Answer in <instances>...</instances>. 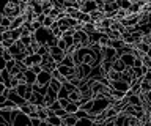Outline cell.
I'll return each mask as SVG.
<instances>
[{
  "label": "cell",
  "instance_id": "obj_9",
  "mask_svg": "<svg viewBox=\"0 0 151 126\" xmlns=\"http://www.w3.org/2000/svg\"><path fill=\"white\" fill-rule=\"evenodd\" d=\"M79 125V117L76 114H68L63 118V126H76Z\"/></svg>",
  "mask_w": 151,
  "mask_h": 126
},
{
  "label": "cell",
  "instance_id": "obj_12",
  "mask_svg": "<svg viewBox=\"0 0 151 126\" xmlns=\"http://www.w3.org/2000/svg\"><path fill=\"white\" fill-rule=\"evenodd\" d=\"M36 81H38V74L28 68L27 71H25V82L30 84V85H33V84H36Z\"/></svg>",
  "mask_w": 151,
  "mask_h": 126
},
{
  "label": "cell",
  "instance_id": "obj_37",
  "mask_svg": "<svg viewBox=\"0 0 151 126\" xmlns=\"http://www.w3.org/2000/svg\"><path fill=\"white\" fill-rule=\"evenodd\" d=\"M60 107H61V104H60V101L57 99V101L54 102V104L50 106V109H52V110H57V109H60Z\"/></svg>",
  "mask_w": 151,
  "mask_h": 126
},
{
  "label": "cell",
  "instance_id": "obj_38",
  "mask_svg": "<svg viewBox=\"0 0 151 126\" xmlns=\"http://www.w3.org/2000/svg\"><path fill=\"white\" fill-rule=\"evenodd\" d=\"M148 55H150V57H151V48H150V50H148Z\"/></svg>",
  "mask_w": 151,
  "mask_h": 126
},
{
  "label": "cell",
  "instance_id": "obj_24",
  "mask_svg": "<svg viewBox=\"0 0 151 126\" xmlns=\"http://www.w3.org/2000/svg\"><path fill=\"white\" fill-rule=\"evenodd\" d=\"M142 91L143 93H151V81H148L146 77L142 79Z\"/></svg>",
  "mask_w": 151,
  "mask_h": 126
},
{
  "label": "cell",
  "instance_id": "obj_16",
  "mask_svg": "<svg viewBox=\"0 0 151 126\" xmlns=\"http://www.w3.org/2000/svg\"><path fill=\"white\" fill-rule=\"evenodd\" d=\"M82 98H83V95H82V90H80L79 87L76 88V90H73V91L69 93V99H71V101H76V102H79L80 99H82Z\"/></svg>",
  "mask_w": 151,
  "mask_h": 126
},
{
  "label": "cell",
  "instance_id": "obj_26",
  "mask_svg": "<svg viewBox=\"0 0 151 126\" xmlns=\"http://www.w3.org/2000/svg\"><path fill=\"white\" fill-rule=\"evenodd\" d=\"M79 109H80V106H79V102H76V101H71L68 104V107H66V110H68L69 114H76Z\"/></svg>",
  "mask_w": 151,
  "mask_h": 126
},
{
  "label": "cell",
  "instance_id": "obj_8",
  "mask_svg": "<svg viewBox=\"0 0 151 126\" xmlns=\"http://www.w3.org/2000/svg\"><path fill=\"white\" fill-rule=\"evenodd\" d=\"M112 88H116V90H121V91H127L131 88V84H127L126 81H123V79H120V81H113L112 82Z\"/></svg>",
  "mask_w": 151,
  "mask_h": 126
},
{
  "label": "cell",
  "instance_id": "obj_30",
  "mask_svg": "<svg viewBox=\"0 0 151 126\" xmlns=\"http://www.w3.org/2000/svg\"><path fill=\"white\" fill-rule=\"evenodd\" d=\"M21 84V81H19V77L17 76H11V81H9V88H17V85Z\"/></svg>",
  "mask_w": 151,
  "mask_h": 126
},
{
  "label": "cell",
  "instance_id": "obj_27",
  "mask_svg": "<svg viewBox=\"0 0 151 126\" xmlns=\"http://www.w3.org/2000/svg\"><path fill=\"white\" fill-rule=\"evenodd\" d=\"M135 48L139 49V50H142V52L148 54V50H150L151 46H150L148 43H145V41H140V43H137V44H135Z\"/></svg>",
  "mask_w": 151,
  "mask_h": 126
},
{
  "label": "cell",
  "instance_id": "obj_19",
  "mask_svg": "<svg viewBox=\"0 0 151 126\" xmlns=\"http://www.w3.org/2000/svg\"><path fill=\"white\" fill-rule=\"evenodd\" d=\"M134 73H135V77L137 79H143L145 74L148 73V66L142 65V66H139V68H134Z\"/></svg>",
  "mask_w": 151,
  "mask_h": 126
},
{
  "label": "cell",
  "instance_id": "obj_15",
  "mask_svg": "<svg viewBox=\"0 0 151 126\" xmlns=\"http://www.w3.org/2000/svg\"><path fill=\"white\" fill-rule=\"evenodd\" d=\"M47 120H49V125L50 126H61V125H63V118H61L60 115H57V114L50 115Z\"/></svg>",
  "mask_w": 151,
  "mask_h": 126
},
{
  "label": "cell",
  "instance_id": "obj_13",
  "mask_svg": "<svg viewBox=\"0 0 151 126\" xmlns=\"http://www.w3.org/2000/svg\"><path fill=\"white\" fill-rule=\"evenodd\" d=\"M11 29V17H6V16H2V22H0V33L6 32Z\"/></svg>",
  "mask_w": 151,
  "mask_h": 126
},
{
  "label": "cell",
  "instance_id": "obj_36",
  "mask_svg": "<svg viewBox=\"0 0 151 126\" xmlns=\"http://www.w3.org/2000/svg\"><path fill=\"white\" fill-rule=\"evenodd\" d=\"M76 115H77L79 118H83V117H88V112L83 110V109H79L77 112H76Z\"/></svg>",
  "mask_w": 151,
  "mask_h": 126
},
{
  "label": "cell",
  "instance_id": "obj_28",
  "mask_svg": "<svg viewBox=\"0 0 151 126\" xmlns=\"http://www.w3.org/2000/svg\"><path fill=\"white\" fill-rule=\"evenodd\" d=\"M55 21H57V19H54L52 16L47 14V16H46V19H44V22H42V27H46V29H50V27L54 25V22H55Z\"/></svg>",
  "mask_w": 151,
  "mask_h": 126
},
{
  "label": "cell",
  "instance_id": "obj_2",
  "mask_svg": "<svg viewBox=\"0 0 151 126\" xmlns=\"http://www.w3.org/2000/svg\"><path fill=\"white\" fill-rule=\"evenodd\" d=\"M142 38H143V33L140 30H135V32H131V33H123V40H124L126 44H132L135 46L137 43H140Z\"/></svg>",
  "mask_w": 151,
  "mask_h": 126
},
{
  "label": "cell",
  "instance_id": "obj_32",
  "mask_svg": "<svg viewBox=\"0 0 151 126\" xmlns=\"http://www.w3.org/2000/svg\"><path fill=\"white\" fill-rule=\"evenodd\" d=\"M30 69H32V71H35L36 74H40L42 71V66H41V63H35V65H32V66H30Z\"/></svg>",
  "mask_w": 151,
  "mask_h": 126
},
{
  "label": "cell",
  "instance_id": "obj_29",
  "mask_svg": "<svg viewBox=\"0 0 151 126\" xmlns=\"http://www.w3.org/2000/svg\"><path fill=\"white\" fill-rule=\"evenodd\" d=\"M14 43H16V41L9 40V38H2V40H0V46H3V48H11Z\"/></svg>",
  "mask_w": 151,
  "mask_h": 126
},
{
  "label": "cell",
  "instance_id": "obj_14",
  "mask_svg": "<svg viewBox=\"0 0 151 126\" xmlns=\"http://www.w3.org/2000/svg\"><path fill=\"white\" fill-rule=\"evenodd\" d=\"M135 54H123L121 55V60L126 63V66H134V62H135Z\"/></svg>",
  "mask_w": 151,
  "mask_h": 126
},
{
  "label": "cell",
  "instance_id": "obj_25",
  "mask_svg": "<svg viewBox=\"0 0 151 126\" xmlns=\"http://www.w3.org/2000/svg\"><path fill=\"white\" fill-rule=\"evenodd\" d=\"M77 19H79L80 22H83V24H87V22H91V21H93L91 16H90V13H83L82 10H80V14H79Z\"/></svg>",
  "mask_w": 151,
  "mask_h": 126
},
{
  "label": "cell",
  "instance_id": "obj_21",
  "mask_svg": "<svg viewBox=\"0 0 151 126\" xmlns=\"http://www.w3.org/2000/svg\"><path fill=\"white\" fill-rule=\"evenodd\" d=\"M61 87H63V84H61L58 79H55V77H52L50 79V82H49V88H52V90H55L57 93H58L61 90Z\"/></svg>",
  "mask_w": 151,
  "mask_h": 126
},
{
  "label": "cell",
  "instance_id": "obj_6",
  "mask_svg": "<svg viewBox=\"0 0 151 126\" xmlns=\"http://www.w3.org/2000/svg\"><path fill=\"white\" fill-rule=\"evenodd\" d=\"M50 55L58 63H61V62H63V58H65V55H66V52H65L63 49H60L58 46H52V48H50Z\"/></svg>",
  "mask_w": 151,
  "mask_h": 126
},
{
  "label": "cell",
  "instance_id": "obj_34",
  "mask_svg": "<svg viewBox=\"0 0 151 126\" xmlns=\"http://www.w3.org/2000/svg\"><path fill=\"white\" fill-rule=\"evenodd\" d=\"M142 60H143V65H145V66H148V69H151V57H150V55L146 54Z\"/></svg>",
  "mask_w": 151,
  "mask_h": 126
},
{
  "label": "cell",
  "instance_id": "obj_33",
  "mask_svg": "<svg viewBox=\"0 0 151 126\" xmlns=\"http://www.w3.org/2000/svg\"><path fill=\"white\" fill-rule=\"evenodd\" d=\"M57 46H58L60 49H63V50L68 49V43H66V41H65L63 38H58V44H57Z\"/></svg>",
  "mask_w": 151,
  "mask_h": 126
},
{
  "label": "cell",
  "instance_id": "obj_35",
  "mask_svg": "<svg viewBox=\"0 0 151 126\" xmlns=\"http://www.w3.org/2000/svg\"><path fill=\"white\" fill-rule=\"evenodd\" d=\"M42 120L40 118V117H32V126H41Z\"/></svg>",
  "mask_w": 151,
  "mask_h": 126
},
{
  "label": "cell",
  "instance_id": "obj_11",
  "mask_svg": "<svg viewBox=\"0 0 151 126\" xmlns=\"http://www.w3.org/2000/svg\"><path fill=\"white\" fill-rule=\"evenodd\" d=\"M24 24H25V16L24 14H19L11 19V29H21Z\"/></svg>",
  "mask_w": 151,
  "mask_h": 126
},
{
  "label": "cell",
  "instance_id": "obj_20",
  "mask_svg": "<svg viewBox=\"0 0 151 126\" xmlns=\"http://www.w3.org/2000/svg\"><path fill=\"white\" fill-rule=\"evenodd\" d=\"M83 32L85 33H88V35H91V33H94V32H98V29H96V22H87V24H83Z\"/></svg>",
  "mask_w": 151,
  "mask_h": 126
},
{
  "label": "cell",
  "instance_id": "obj_1",
  "mask_svg": "<svg viewBox=\"0 0 151 126\" xmlns=\"http://www.w3.org/2000/svg\"><path fill=\"white\" fill-rule=\"evenodd\" d=\"M41 66H42V69H46V71H54V69H57L58 68V62L52 57L50 55V52L49 54H46V55H42V62H41Z\"/></svg>",
  "mask_w": 151,
  "mask_h": 126
},
{
  "label": "cell",
  "instance_id": "obj_4",
  "mask_svg": "<svg viewBox=\"0 0 151 126\" xmlns=\"http://www.w3.org/2000/svg\"><path fill=\"white\" fill-rule=\"evenodd\" d=\"M21 36H22L21 29H9V30H6V32H3V33H0V40H2V38H9V40L17 41Z\"/></svg>",
  "mask_w": 151,
  "mask_h": 126
},
{
  "label": "cell",
  "instance_id": "obj_7",
  "mask_svg": "<svg viewBox=\"0 0 151 126\" xmlns=\"http://www.w3.org/2000/svg\"><path fill=\"white\" fill-rule=\"evenodd\" d=\"M50 79H52V73L50 71H46V69H42V71L38 74V84H41V85H49V82H50Z\"/></svg>",
  "mask_w": 151,
  "mask_h": 126
},
{
  "label": "cell",
  "instance_id": "obj_10",
  "mask_svg": "<svg viewBox=\"0 0 151 126\" xmlns=\"http://www.w3.org/2000/svg\"><path fill=\"white\" fill-rule=\"evenodd\" d=\"M90 16H91V19H93V22H99V21H102V19H106L107 17V13L104 11V10H94V11H91L90 13Z\"/></svg>",
  "mask_w": 151,
  "mask_h": 126
},
{
  "label": "cell",
  "instance_id": "obj_18",
  "mask_svg": "<svg viewBox=\"0 0 151 126\" xmlns=\"http://www.w3.org/2000/svg\"><path fill=\"white\" fill-rule=\"evenodd\" d=\"M0 55H2V58H5L6 62H9V60L14 58V55L11 54V50H9L8 48H3V46H0Z\"/></svg>",
  "mask_w": 151,
  "mask_h": 126
},
{
  "label": "cell",
  "instance_id": "obj_23",
  "mask_svg": "<svg viewBox=\"0 0 151 126\" xmlns=\"http://www.w3.org/2000/svg\"><path fill=\"white\" fill-rule=\"evenodd\" d=\"M102 66V69L106 71V74L110 71V69H113V62L112 60H101V63H99Z\"/></svg>",
  "mask_w": 151,
  "mask_h": 126
},
{
  "label": "cell",
  "instance_id": "obj_3",
  "mask_svg": "<svg viewBox=\"0 0 151 126\" xmlns=\"http://www.w3.org/2000/svg\"><path fill=\"white\" fill-rule=\"evenodd\" d=\"M19 14H22V10L19 5H13V3H5V8L2 11V16H6V17H16Z\"/></svg>",
  "mask_w": 151,
  "mask_h": 126
},
{
  "label": "cell",
  "instance_id": "obj_17",
  "mask_svg": "<svg viewBox=\"0 0 151 126\" xmlns=\"http://www.w3.org/2000/svg\"><path fill=\"white\" fill-rule=\"evenodd\" d=\"M113 69H116V71H120V73H123L126 69V63L121 60V57H118V58L113 60Z\"/></svg>",
  "mask_w": 151,
  "mask_h": 126
},
{
  "label": "cell",
  "instance_id": "obj_31",
  "mask_svg": "<svg viewBox=\"0 0 151 126\" xmlns=\"http://www.w3.org/2000/svg\"><path fill=\"white\" fill-rule=\"evenodd\" d=\"M131 0H118V5H120V8H124V10H129L131 6Z\"/></svg>",
  "mask_w": 151,
  "mask_h": 126
},
{
  "label": "cell",
  "instance_id": "obj_22",
  "mask_svg": "<svg viewBox=\"0 0 151 126\" xmlns=\"http://www.w3.org/2000/svg\"><path fill=\"white\" fill-rule=\"evenodd\" d=\"M58 71L63 74V76H66L68 77L71 73L74 71V68H71V66H66V65H63V63H58Z\"/></svg>",
  "mask_w": 151,
  "mask_h": 126
},
{
  "label": "cell",
  "instance_id": "obj_5",
  "mask_svg": "<svg viewBox=\"0 0 151 126\" xmlns=\"http://www.w3.org/2000/svg\"><path fill=\"white\" fill-rule=\"evenodd\" d=\"M80 10L83 13H91L94 10H98L96 0H83V2H80Z\"/></svg>",
  "mask_w": 151,
  "mask_h": 126
}]
</instances>
